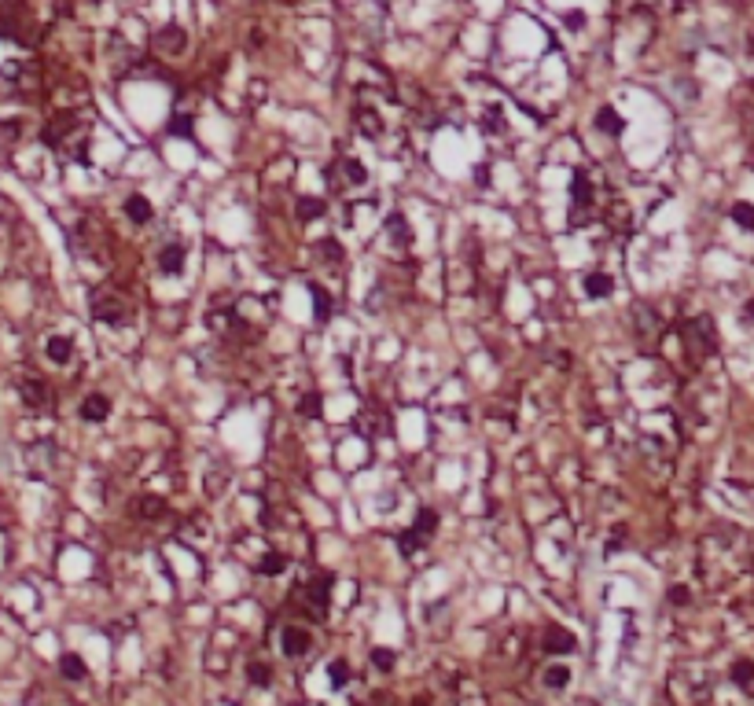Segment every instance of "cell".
<instances>
[{"label":"cell","instance_id":"cell-1","mask_svg":"<svg viewBox=\"0 0 754 706\" xmlns=\"http://www.w3.org/2000/svg\"><path fill=\"white\" fill-rule=\"evenodd\" d=\"M45 144L56 151L85 162L89 158V122H81V114H59L52 118V125L45 129Z\"/></svg>","mask_w":754,"mask_h":706},{"label":"cell","instance_id":"cell-2","mask_svg":"<svg viewBox=\"0 0 754 706\" xmlns=\"http://www.w3.org/2000/svg\"><path fill=\"white\" fill-rule=\"evenodd\" d=\"M592 213H596V184H592L589 173H578L570 177V228L578 224H589Z\"/></svg>","mask_w":754,"mask_h":706},{"label":"cell","instance_id":"cell-3","mask_svg":"<svg viewBox=\"0 0 754 706\" xmlns=\"http://www.w3.org/2000/svg\"><path fill=\"white\" fill-rule=\"evenodd\" d=\"M299 600L305 603L310 622H321V618L327 614V600H332V577H327V574L310 577V581L299 588Z\"/></svg>","mask_w":754,"mask_h":706},{"label":"cell","instance_id":"cell-4","mask_svg":"<svg viewBox=\"0 0 754 706\" xmlns=\"http://www.w3.org/2000/svg\"><path fill=\"white\" fill-rule=\"evenodd\" d=\"M92 317L103 320V324L122 328L125 320H129V302H125L118 291H96L92 295Z\"/></svg>","mask_w":754,"mask_h":706},{"label":"cell","instance_id":"cell-5","mask_svg":"<svg viewBox=\"0 0 754 706\" xmlns=\"http://www.w3.org/2000/svg\"><path fill=\"white\" fill-rule=\"evenodd\" d=\"M681 339L688 342V350L699 357H707V353H714V328H710V320H688V324L681 328Z\"/></svg>","mask_w":754,"mask_h":706},{"label":"cell","instance_id":"cell-6","mask_svg":"<svg viewBox=\"0 0 754 706\" xmlns=\"http://www.w3.org/2000/svg\"><path fill=\"white\" fill-rule=\"evenodd\" d=\"M335 188L346 191V195H354V191H365L368 188V169L357 162V158H343V162L335 166Z\"/></svg>","mask_w":754,"mask_h":706},{"label":"cell","instance_id":"cell-7","mask_svg":"<svg viewBox=\"0 0 754 706\" xmlns=\"http://www.w3.org/2000/svg\"><path fill=\"white\" fill-rule=\"evenodd\" d=\"M310 648H313V633H310L305 625H294V622H291V625L280 629V651H283L288 659H302Z\"/></svg>","mask_w":754,"mask_h":706},{"label":"cell","instance_id":"cell-8","mask_svg":"<svg viewBox=\"0 0 754 706\" xmlns=\"http://www.w3.org/2000/svg\"><path fill=\"white\" fill-rule=\"evenodd\" d=\"M151 48L158 52V56H180V52L188 48V34L180 26H162V30H155Z\"/></svg>","mask_w":754,"mask_h":706},{"label":"cell","instance_id":"cell-9","mask_svg":"<svg viewBox=\"0 0 754 706\" xmlns=\"http://www.w3.org/2000/svg\"><path fill=\"white\" fill-rule=\"evenodd\" d=\"M541 648H545L548 655H570V651L578 648V640H574V633H570V629L548 625V629H545V640H541Z\"/></svg>","mask_w":754,"mask_h":706},{"label":"cell","instance_id":"cell-10","mask_svg":"<svg viewBox=\"0 0 754 706\" xmlns=\"http://www.w3.org/2000/svg\"><path fill=\"white\" fill-rule=\"evenodd\" d=\"M19 394L30 409H48L52 405V387L45 379H19Z\"/></svg>","mask_w":754,"mask_h":706},{"label":"cell","instance_id":"cell-11","mask_svg":"<svg viewBox=\"0 0 754 706\" xmlns=\"http://www.w3.org/2000/svg\"><path fill=\"white\" fill-rule=\"evenodd\" d=\"M633 320H636L633 331H636V339H640V342H655L658 331H663V328H658V317L651 313V306H636V309H633Z\"/></svg>","mask_w":754,"mask_h":706},{"label":"cell","instance_id":"cell-12","mask_svg":"<svg viewBox=\"0 0 754 706\" xmlns=\"http://www.w3.org/2000/svg\"><path fill=\"white\" fill-rule=\"evenodd\" d=\"M129 515L133 519H162L166 515V500L162 497H133L129 500Z\"/></svg>","mask_w":754,"mask_h":706},{"label":"cell","instance_id":"cell-13","mask_svg":"<svg viewBox=\"0 0 754 706\" xmlns=\"http://www.w3.org/2000/svg\"><path fill=\"white\" fill-rule=\"evenodd\" d=\"M158 269H162L166 276H180V272H184V247H180V243L162 247V254H158Z\"/></svg>","mask_w":754,"mask_h":706},{"label":"cell","instance_id":"cell-14","mask_svg":"<svg viewBox=\"0 0 754 706\" xmlns=\"http://www.w3.org/2000/svg\"><path fill=\"white\" fill-rule=\"evenodd\" d=\"M541 684H545L548 692H563L570 684V666H563V662H548V666L541 670Z\"/></svg>","mask_w":754,"mask_h":706},{"label":"cell","instance_id":"cell-15","mask_svg":"<svg viewBox=\"0 0 754 706\" xmlns=\"http://www.w3.org/2000/svg\"><path fill=\"white\" fill-rule=\"evenodd\" d=\"M107 412H111V401L103 398V394H89V398L81 401V420H89V423H103Z\"/></svg>","mask_w":754,"mask_h":706},{"label":"cell","instance_id":"cell-16","mask_svg":"<svg viewBox=\"0 0 754 706\" xmlns=\"http://www.w3.org/2000/svg\"><path fill=\"white\" fill-rule=\"evenodd\" d=\"M387 232H390V243H394L398 250L412 247V228H409V221L401 217V213H390L387 217Z\"/></svg>","mask_w":754,"mask_h":706},{"label":"cell","instance_id":"cell-17","mask_svg":"<svg viewBox=\"0 0 754 706\" xmlns=\"http://www.w3.org/2000/svg\"><path fill=\"white\" fill-rule=\"evenodd\" d=\"M70 353H74V342H70L67 335H52V339L45 342V357L52 361V365H67Z\"/></svg>","mask_w":754,"mask_h":706},{"label":"cell","instance_id":"cell-18","mask_svg":"<svg viewBox=\"0 0 754 706\" xmlns=\"http://www.w3.org/2000/svg\"><path fill=\"white\" fill-rule=\"evenodd\" d=\"M596 129L607 133V136H618L625 129V118L614 111V107H600V111H596Z\"/></svg>","mask_w":754,"mask_h":706},{"label":"cell","instance_id":"cell-19","mask_svg":"<svg viewBox=\"0 0 754 706\" xmlns=\"http://www.w3.org/2000/svg\"><path fill=\"white\" fill-rule=\"evenodd\" d=\"M125 217H129L133 224H147L155 217V210H151V202H147L144 195H129V199H125Z\"/></svg>","mask_w":754,"mask_h":706},{"label":"cell","instance_id":"cell-20","mask_svg":"<svg viewBox=\"0 0 754 706\" xmlns=\"http://www.w3.org/2000/svg\"><path fill=\"white\" fill-rule=\"evenodd\" d=\"M611 291H614V280L607 272H589L585 276V295L589 298H607Z\"/></svg>","mask_w":754,"mask_h":706},{"label":"cell","instance_id":"cell-21","mask_svg":"<svg viewBox=\"0 0 754 706\" xmlns=\"http://www.w3.org/2000/svg\"><path fill=\"white\" fill-rule=\"evenodd\" d=\"M288 563H291V559H288L283 552H265L261 559H258V574H265V577H276V574H283V570H288Z\"/></svg>","mask_w":754,"mask_h":706},{"label":"cell","instance_id":"cell-22","mask_svg":"<svg viewBox=\"0 0 754 706\" xmlns=\"http://www.w3.org/2000/svg\"><path fill=\"white\" fill-rule=\"evenodd\" d=\"M310 295H313V313L321 324H327V317H332V295L324 291L321 284H310Z\"/></svg>","mask_w":754,"mask_h":706},{"label":"cell","instance_id":"cell-23","mask_svg":"<svg viewBox=\"0 0 754 706\" xmlns=\"http://www.w3.org/2000/svg\"><path fill=\"white\" fill-rule=\"evenodd\" d=\"M59 673H63V677H67V681H81V677H85V673H89V670H85L81 655H74V651H67V655L59 659Z\"/></svg>","mask_w":754,"mask_h":706},{"label":"cell","instance_id":"cell-24","mask_svg":"<svg viewBox=\"0 0 754 706\" xmlns=\"http://www.w3.org/2000/svg\"><path fill=\"white\" fill-rule=\"evenodd\" d=\"M412 530H416L420 537H431V533L438 530V511H434V508H420L416 511V526H412Z\"/></svg>","mask_w":754,"mask_h":706},{"label":"cell","instance_id":"cell-25","mask_svg":"<svg viewBox=\"0 0 754 706\" xmlns=\"http://www.w3.org/2000/svg\"><path fill=\"white\" fill-rule=\"evenodd\" d=\"M316 254L327 261V269H338V265H343V247H338L335 239H321L316 243Z\"/></svg>","mask_w":754,"mask_h":706},{"label":"cell","instance_id":"cell-26","mask_svg":"<svg viewBox=\"0 0 754 706\" xmlns=\"http://www.w3.org/2000/svg\"><path fill=\"white\" fill-rule=\"evenodd\" d=\"M247 681H250V684H258V688H269V684H272V670H269V662H258V659H254L250 666H247Z\"/></svg>","mask_w":754,"mask_h":706},{"label":"cell","instance_id":"cell-27","mask_svg":"<svg viewBox=\"0 0 754 706\" xmlns=\"http://www.w3.org/2000/svg\"><path fill=\"white\" fill-rule=\"evenodd\" d=\"M732 681L740 684V688H754V662L751 659H740L736 666H732Z\"/></svg>","mask_w":754,"mask_h":706},{"label":"cell","instance_id":"cell-28","mask_svg":"<svg viewBox=\"0 0 754 706\" xmlns=\"http://www.w3.org/2000/svg\"><path fill=\"white\" fill-rule=\"evenodd\" d=\"M398 548H401V555H405V559H409V555H416V552L423 548V537H420L416 530H405V533H401V537H398Z\"/></svg>","mask_w":754,"mask_h":706},{"label":"cell","instance_id":"cell-29","mask_svg":"<svg viewBox=\"0 0 754 706\" xmlns=\"http://www.w3.org/2000/svg\"><path fill=\"white\" fill-rule=\"evenodd\" d=\"M321 409H324L321 394H305V398L299 401V412L305 416V420H321Z\"/></svg>","mask_w":754,"mask_h":706},{"label":"cell","instance_id":"cell-30","mask_svg":"<svg viewBox=\"0 0 754 706\" xmlns=\"http://www.w3.org/2000/svg\"><path fill=\"white\" fill-rule=\"evenodd\" d=\"M324 213V202L321 199H299V221H313V217H321Z\"/></svg>","mask_w":754,"mask_h":706},{"label":"cell","instance_id":"cell-31","mask_svg":"<svg viewBox=\"0 0 754 706\" xmlns=\"http://www.w3.org/2000/svg\"><path fill=\"white\" fill-rule=\"evenodd\" d=\"M327 677H332V688H346L349 684V666L343 659H335L332 666H327Z\"/></svg>","mask_w":754,"mask_h":706},{"label":"cell","instance_id":"cell-32","mask_svg":"<svg viewBox=\"0 0 754 706\" xmlns=\"http://www.w3.org/2000/svg\"><path fill=\"white\" fill-rule=\"evenodd\" d=\"M732 221L740 224V228H754V206L751 202H736L732 206Z\"/></svg>","mask_w":754,"mask_h":706},{"label":"cell","instance_id":"cell-33","mask_svg":"<svg viewBox=\"0 0 754 706\" xmlns=\"http://www.w3.org/2000/svg\"><path fill=\"white\" fill-rule=\"evenodd\" d=\"M192 133V118L188 114H177L173 122H169V136H188Z\"/></svg>","mask_w":754,"mask_h":706},{"label":"cell","instance_id":"cell-34","mask_svg":"<svg viewBox=\"0 0 754 706\" xmlns=\"http://www.w3.org/2000/svg\"><path fill=\"white\" fill-rule=\"evenodd\" d=\"M371 666H379V670H394V655H390L387 648H376V651H371Z\"/></svg>","mask_w":754,"mask_h":706},{"label":"cell","instance_id":"cell-35","mask_svg":"<svg viewBox=\"0 0 754 706\" xmlns=\"http://www.w3.org/2000/svg\"><path fill=\"white\" fill-rule=\"evenodd\" d=\"M670 600H674L677 607L688 603V588H685V585H674V588H670Z\"/></svg>","mask_w":754,"mask_h":706},{"label":"cell","instance_id":"cell-36","mask_svg":"<svg viewBox=\"0 0 754 706\" xmlns=\"http://www.w3.org/2000/svg\"><path fill=\"white\" fill-rule=\"evenodd\" d=\"M412 706H427V699H423V695H420V699H412Z\"/></svg>","mask_w":754,"mask_h":706},{"label":"cell","instance_id":"cell-37","mask_svg":"<svg viewBox=\"0 0 754 706\" xmlns=\"http://www.w3.org/2000/svg\"><path fill=\"white\" fill-rule=\"evenodd\" d=\"M294 706H299V703H294Z\"/></svg>","mask_w":754,"mask_h":706}]
</instances>
